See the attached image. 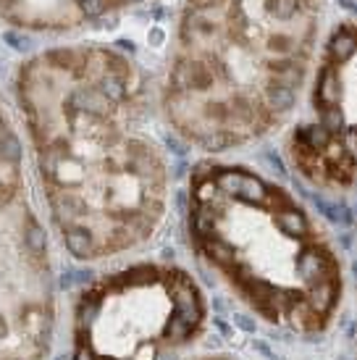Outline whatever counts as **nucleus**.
Instances as JSON below:
<instances>
[{
  "label": "nucleus",
  "mask_w": 357,
  "mask_h": 360,
  "mask_svg": "<svg viewBox=\"0 0 357 360\" xmlns=\"http://www.w3.org/2000/svg\"><path fill=\"white\" fill-rule=\"evenodd\" d=\"M19 97L68 250L132 247L163 214L166 166L142 129L145 87L113 48H55L24 64Z\"/></svg>",
  "instance_id": "f257e3e1"
},
{
  "label": "nucleus",
  "mask_w": 357,
  "mask_h": 360,
  "mask_svg": "<svg viewBox=\"0 0 357 360\" xmlns=\"http://www.w3.org/2000/svg\"><path fill=\"white\" fill-rule=\"evenodd\" d=\"M326 0H186L166 113L202 147L252 142L297 106Z\"/></svg>",
  "instance_id": "f03ea898"
},
{
  "label": "nucleus",
  "mask_w": 357,
  "mask_h": 360,
  "mask_svg": "<svg viewBox=\"0 0 357 360\" xmlns=\"http://www.w3.org/2000/svg\"><path fill=\"white\" fill-rule=\"evenodd\" d=\"M192 224L202 253L263 316L318 332L339 300V266L305 211L244 169L195 176Z\"/></svg>",
  "instance_id": "7ed1b4c3"
},
{
  "label": "nucleus",
  "mask_w": 357,
  "mask_h": 360,
  "mask_svg": "<svg viewBox=\"0 0 357 360\" xmlns=\"http://www.w3.org/2000/svg\"><path fill=\"white\" fill-rule=\"evenodd\" d=\"M202 297L182 271L129 268L100 281L77 307L74 360H155L202 326Z\"/></svg>",
  "instance_id": "20e7f679"
},
{
  "label": "nucleus",
  "mask_w": 357,
  "mask_h": 360,
  "mask_svg": "<svg viewBox=\"0 0 357 360\" xmlns=\"http://www.w3.org/2000/svg\"><path fill=\"white\" fill-rule=\"evenodd\" d=\"M53 326L48 237L21 195V145L0 111V360H40Z\"/></svg>",
  "instance_id": "39448f33"
},
{
  "label": "nucleus",
  "mask_w": 357,
  "mask_h": 360,
  "mask_svg": "<svg viewBox=\"0 0 357 360\" xmlns=\"http://www.w3.org/2000/svg\"><path fill=\"white\" fill-rule=\"evenodd\" d=\"M318 121L344 140H357V21L329 37L313 82Z\"/></svg>",
  "instance_id": "423d86ee"
},
{
  "label": "nucleus",
  "mask_w": 357,
  "mask_h": 360,
  "mask_svg": "<svg viewBox=\"0 0 357 360\" xmlns=\"http://www.w3.org/2000/svg\"><path fill=\"white\" fill-rule=\"evenodd\" d=\"M291 160L300 171L323 187H352L357 158L349 142L326 129L320 121L297 126L289 140Z\"/></svg>",
  "instance_id": "0eeeda50"
},
{
  "label": "nucleus",
  "mask_w": 357,
  "mask_h": 360,
  "mask_svg": "<svg viewBox=\"0 0 357 360\" xmlns=\"http://www.w3.org/2000/svg\"><path fill=\"white\" fill-rule=\"evenodd\" d=\"M139 0H0V16L24 29H71Z\"/></svg>",
  "instance_id": "6e6552de"
}]
</instances>
